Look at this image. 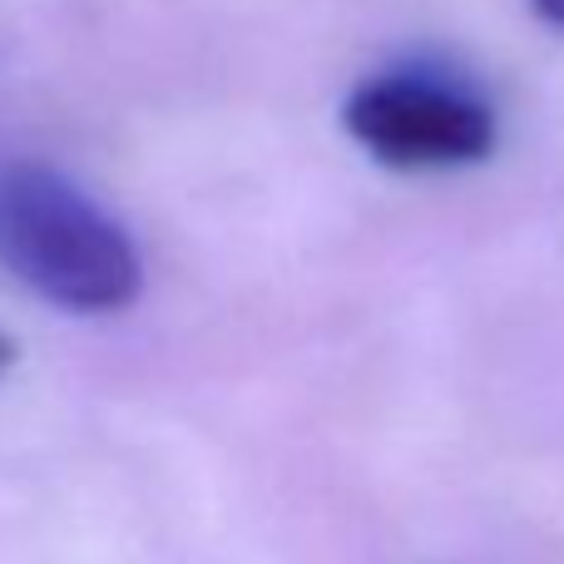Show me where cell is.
<instances>
[{"instance_id": "6da1fadb", "label": "cell", "mask_w": 564, "mask_h": 564, "mask_svg": "<svg viewBox=\"0 0 564 564\" xmlns=\"http://www.w3.org/2000/svg\"><path fill=\"white\" fill-rule=\"evenodd\" d=\"M0 263L75 317L119 312L144 288V263L124 224L45 164L0 169Z\"/></svg>"}, {"instance_id": "7a4b0ae2", "label": "cell", "mask_w": 564, "mask_h": 564, "mask_svg": "<svg viewBox=\"0 0 564 564\" xmlns=\"http://www.w3.org/2000/svg\"><path fill=\"white\" fill-rule=\"evenodd\" d=\"M347 134L401 174L470 169L496 149V109L441 69H387L361 79L341 105Z\"/></svg>"}, {"instance_id": "3957f363", "label": "cell", "mask_w": 564, "mask_h": 564, "mask_svg": "<svg viewBox=\"0 0 564 564\" xmlns=\"http://www.w3.org/2000/svg\"><path fill=\"white\" fill-rule=\"evenodd\" d=\"M530 10H535L550 30H564V0H530Z\"/></svg>"}, {"instance_id": "277c9868", "label": "cell", "mask_w": 564, "mask_h": 564, "mask_svg": "<svg viewBox=\"0 0 564 564\" xmlns=\"http://www.w3.org/2000/svg\"><path fill=\"white\" fill-rule=\"evenodd\" d=\"M10 361H15V341L0 332V371H10Z\"/></svg>"}]
</instances>
